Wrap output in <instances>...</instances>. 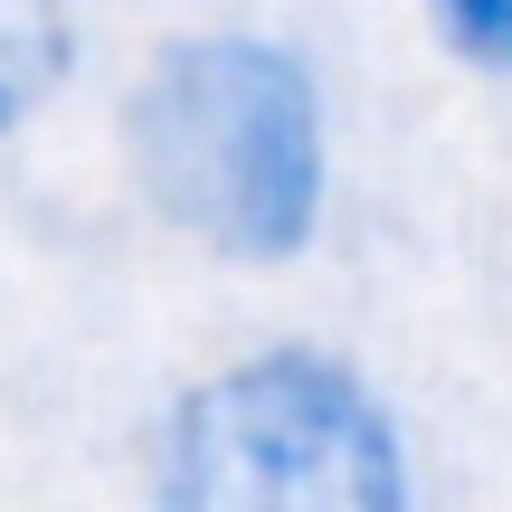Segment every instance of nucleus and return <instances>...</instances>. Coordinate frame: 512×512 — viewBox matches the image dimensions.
<instances>
[{
	"mask_svg": "<svg viewBox=\"0 0 512 512\" xmlns=\"http://www.w3.org/2000/svg\"><path fill=\"white\" fill-rule=\"evenodd\" d=\"M114 162L162 238L209 266L275 275L332 228V95L285 29L209 19L133 57L114 95Z\"/></svg>",
	"mask_w": 512,
	"mask_h": 512,
	"instance_id": "obj_1",
	"label": "nucleus"
},
{
	"mask_svg": "<svg viewBox=\"0 0 512 512\" xmlns=\"http://www.w3.org/2000/svg\"><path fill=\"white\" fill-rule=\"evenodd\" d=\"M143 494L162 512H408L418 446L351 351L275 332L152 408Z\"/></svg>",
	"mask_w": 512,
	"mask_h": 512,
	"instance_id": "obj_2",
	"label": "nucleus"
},
{
	"mask_svg": "<svg viewBox=\"0 0 512 512\" xmlns=\"http://www.w3.org/2000/svg\"><path fill=\"white\" fill-rule=\"evenodd\" d=\"M86 76V10L76 0H0V152L48 124Z\"/></svg>",
	"mask_w": 512,
	"mask_h": 512,
	"instance_id": "obj_3",
	"label": "nucleus"
},
{
	"mask_svg": "<svg viewBox=\"0 0 512 512\" xmlns=\"http://www.w3.org/2000/svg\"><path fill=\"white\" fill-rule=\"evenodd\" d=\"M427 38L484 86H512V0H418Z\"/></svg>",
	"mask_w": 512,
	"mask_h": 512,
	"instance_id": "obj_4",
	"label": "nucleus"
}]
</instances>
